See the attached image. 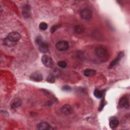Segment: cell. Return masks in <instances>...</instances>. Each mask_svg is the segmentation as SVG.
Returning <instances> with one entry per match:
<instances>
[{"mask_svg":"<svg viewBox=\"0 0 130 130\" xmlns=\"http://www.w3.org/2000/svg\"><path fill=\"white\" fill-rule=\"evenodd\" d=\"M96 55L100 58H104L108 56V51L106 48L103 46H99L95 49Z\"/></svg>","mask_w":130,"mask_h":130,"instance_id":"6da1fadb","label":"cell"},{"mask_svg":"<svg viewBox=\"0 0 130 130\" xmlns=\"http://www.w3.org/2000/svg\"><path fill=\"white\" fill-rule=\"evenodd\" d=\"M43 64L47 68H52L54 65V61L51 57L48 55L44 54L41 58Z\"/></svg>","mask_w":130,"mask_h":130,"instance_id":"7a4b0ae2","label":"cell"},{"mask_svg":"<svg viewBox=\"0 0 130 130\" xmlns=\"http://www.w3.org/2000/svg\"><path fill=\"white\" fill-rule=\"evenodd\" d=\"M80 14L81 17L83 19L87 20L90 19L92 15L91 10L87 8L82 9L81 11H80Z\"/></svg>","mask_w":130,"mask_h":130,"instance_id":"3957f363","label":"cell"},{"mask_svg":"<svg viewBox=\"0 0 130 130\" xmlns=\"http://www.w3.org/2000/svg\"><path fill=\"white\" fill-rule=\"evenodd\" d=\"M118 106L120 108H125L126 109H128L129 106L128 98L126 96L121 97L119 101Z\"/></svg>","mask_w":130,"mask_h":130,"instance_id":"277c9868","label":"cell"},{"mask_svg":"<svg viewBox=\"0 0 130 130\" xmlns=\"http://www.w3.org/2000/svg\"><path fill=\"white\" fill-rule=\"evenodd\" d=\"M55 47L60 51H64L68 50L69 48V44L66 41H61L56 43Z\"/></svg>","mask_w":130,"mask_h":130,"instance_id":"5b68a950","label":"cell"},{"mask_svg":"<svg viewBox=\"0 0 130 130\" xmlns=\"http://www.w3.org/2000/svg\"><path fill=\"white\" fill-rule=\"evenodd\" d=\"M7 38L11 41L14 43H16L21 38V35L18 32L12 31L8 35Z\"/></svg>","mask_w":130,"mask_h":130,"instance_id":"8992f818","label":"cell"},{"mask_svg":"<svg viewBox=\"0 0 130 130\" xmlns=\"http://www.w3.org/2000/svg\"><path fill=\"white\" fill-rule=\"evenodd\" d=\"M123 55H124V53H123V52L121 51V52H119V53H118V54L117 55L116 58L115 59L113 60L111 62V63L109 64V68H113V67L115 66L119 62V61H120V60H121V59L122 58V57L123 56Z\"/></svg>","mask_w":130,"mask_h":130,"instance_id":"52a82bcc","label":"cell"},{"mask_svg":"<svg viewBox=\"0 0 130 130\" xmlns=\"http://www.w3.org/2000/svg\"><path fill=\"white\" fill-rule=\"evenodd\" d=\"M60 111L63 114L65 115H69L73 112V109L70 105H64L61 107Z\"/></svg>","mask_w":130,"mask_h":130,"instance_id":"ba28073f","label":"cell"},{"mask_svg":"<svg viewBox=\"0 0 130 130\" xmlns=\"http://www.w3.org/2000/svg\"><path fill=\"white\" fill-rule=\"evenodd\" d=\"M39 51L43 53H46L49 51V45L47 43L43 41L38 45Z\"/></svg>","mask_w":130,"mask_h":130,"instance_id":"9c48e42d","label":"cell"},{"mask_svg":"<svg viewBox=\"0 0 130 130\" xmlns=\"http://www.w3.org/2000/svg\"><path fill=\"white\" fill-rule=\"evenodd\" d=\"M22 13L24 18H29L31 16L30 7L28 5H25L22 8Z\"/></svg>","mask_w":130,"mask_h":130,"instance_id":"30bf717a","label":"cell"},{"mask_svg":"<svg viewBox=\"0 0 130 130\" xmlns=\"http://www.w3.org/2000/svg\"><path fill=\"white\" fill-rule=\"evenodd\" d=\"M119 120L116 117H111L109 120V125L112 129L116 128L119 125Z\"/></svg>","mask_w":130,"mask_h":130,"instance_id":"8fae6325","label":"cell"},{"mask_svg":"<svg viewBox=\"0 0 130 130\" xmlns=\"http://www.w3.org/2000/svg\"><path fill=\"white\" fill-rule=\"evenodd\" d=\"M30 79L35 82H40L43 80V76L40 73L35 72L30 76Z\"/></svg>","mask_w":130,"mask_h":130,"instance_id":"7c38bea8","label":"cell"},{"mask_svg":"<svg viewBox=\"0 0 130 130\" xmlns=\"http://www.w3.org/2000/svg\"><path fill=\"white\" fill-rule=\"evenodd\" d=\"M21 103H22L21 100L19 98H16L11 101V107L13 109H15L20 106L21 105Z\"/></svg>","mask_w":130,"mask_h":130,"instance_id":"4fadbf2b","label":"cell"},{"mask_svg":"<svg viewBox=\"0 0 130 130\" xmlns=\"http://www.w3.org/2000/svg\"><path fill=\"white\" fill-rule=\"evenodd\" d=\"M51 127L50 125L47 122H42L37 125V128L40 130L49 129Z\"/></svg>","mask_w":130,"mask_h":130,"instance_id":"5bb4252c","label":"cell"},{"mask_svg":"<svg viewBox=\"0 0 130 130\" xmlns=\"http://www.w3.org/2000/svg\"><path fill=\"white\" fill-rule=\"evenodd\" d=\"M95 73V71L93 69H87L84 71V75L86 77H89Z\"/></svg>","mask_w":130,"mask_h":130,"instance_id":"9a60e30c","label":"cell"},{"mask_svg":"<svg viewBox=\"0 0 130 130\" xmlns=\"http://www.w3.org/2000/svg\"><path fill=\"white\" fill-rule=\"evenodd\" d=\"M3 42H4V44L5 45H6L7 46H9V47L13 46L16 44V43H14V42L11 41V40L8 39L7 37L4 39Z\"/></svg>","mask_w":130,"mask_h":130,"instance_id":"2e32d148","label":"cell"},{"mask_svg":"<svg viewBox=\"0 0 130 130\" xmlns=\"http://www.w3.org/2000/svg\"><path fill=\"white\" fill-rule=\"evenodd\" d=\"M50 74L53 75V76H54L56 78V77H57L60 76V72L58 69H55H55H53L51 70Z\"/></svg>","mask_w":130,"mask_h":130,"instance_id":"e0dca14e","label":"cell"},{"mask_svg":"<svg viewBox=\"0 0 130 130\" xmlns=\"http://www.w3.org/2000/svg\"><path fill=\"white\" fill-rule=\"evenodd\" d=\"M93 94H94V95L95 96V97H96V98L101 99V98H102V97L103 96V91H102L100 90H99L98 89H95L94 90V91Z\"/></svg>","mask_w":130,"mask_h":130,"instance_id":"ac0fdd59","label":"cell"},{"mask_svg":"<svg viewBox=\"0 0 130 130\" xmlns=\"http://www.w3.org/2000/svg\"><path fill=\"white\" fill-rule=\"evenodd\" d=\"M74 30L77 34H81L84 32V28L80 25H77L74 27Z\"/></svg>","mask_w":130,"mask_h":130,"instance_id":"d6986e66","label":"cell"},{"mask_svg":"<svg viewBox=\"0 0 130 130\" xmlns=\"http://www.w3.org/2000/svg\"><path fill=\"white\" fill-rule=\"evenodd\" d=\"M39 28H40V29H41L42 30H45L47 29L48 25H47L46 23H45L44 22H41L40 23Z\"/></svg>","mask_w":130,"mask_h":130,"instance_id":"ffe728a7","label":"cell"},{"mask_svg":"<svg viewBox=\"0 0 130 130\" xmlns=\"http://www.w3.org/2000/svg\"><path fill=\"white\" fill-rule=\"evenodd\" d=\"M57 65L61 68H65L67 66V63L65 61L61 60L57 62Z\"/></svg>","mask_w":130,"mask_h":130,"instance_id":"44dd1931","label":"cell"},{"mask_svg":"<svg viewBox=\"0 0 130 130\" xmlns=\"http://www.w3.org/2000/svg\"><path fill=\"white\" fill-rule=\"evenodd\" d=\"M47 81L49 82V83H54L55 81V77L54 76H53V75L50 74L48 77H47Z\"/></svg>","mask_w":130,"mask_h":130,"instance_id":"7402d4cb","label":"cell"},{"mask_svg":"<svg viewBox=\"0 0 130 130\" xmlns=\"http://www.w3.org/2000/svg\"><path fill=\"white\" fill-rule=\"evenodd\" d=\"M43 41L42 38L41 37V36H38L36 38V44H37V45L38 46L40 44H41L42 42Z\"/></svg>","mask_w":130,"mask_h":130,"instance_id":"603a6c76","label":"cell"},{"mask_svg":"<svg viewBox=\"0 0 130 130\" xmlns=\"http://www.w3.org/2000/svg\"><path fill=\"white\" fill-rule=\"evenodd\" d=\"M60 27V25H53L51 27V29H50V31L52 33H53L54 32H55L58 28H59V27Z\"/></svg>","mask_w":130,"mask_h":130,"instance_id":"cb8c5ba5","label":"cell"},{"mask_svg":"<svg viewBox=\"0 0 130 130\" xmlns=\"http://www.w3.org/2000/svg\"><path fill=\"white\" fill-rule=\"evenodd\" d=\"M62 89L63 91H69L70 90H71V87L68 86V85H64L62 87Z\"/></svg>","mask_w":130,"mask_h":130,"instance_id":"d4e9b609","label":"cell"}]
</instances>
